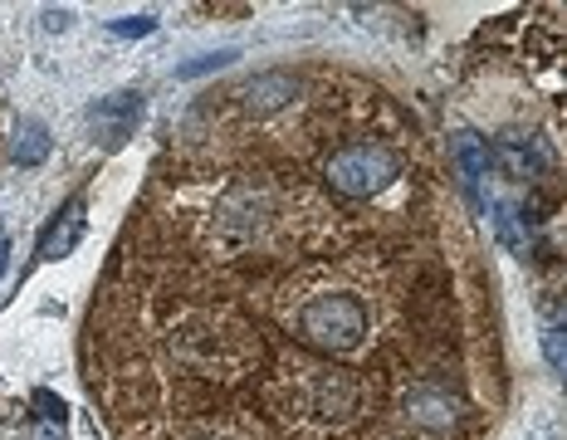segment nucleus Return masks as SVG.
<instances>
[{"mask_svg": "<svg viewBox=\"0 0 567 440\" xmlns=\"http://www.w3.org/2000/svg\"><path fill=\"white\" fill-rule=\"evenodd\" d=\"M279 196L265 182H235L210 201V249L216 255H240L275 225Z\"/></svg>", "mask_w": 567, "mask_h": 440, "instance_id": "f257e3e1", "label": "nucleus"}, {"mask_svg": "<svg viewBox=\"0 0 567 440\" xmlns=\"http://www.w3.org/2000/svg\"><path fill=\"white\" fill-rule=\"evenodd\" d=\"M293 332H299L303 348H318V352H358L362 338H368V308H362L352 294H338V289H323L313 299L299 304L293 314Z\"/></svg>", "mask_w": 567, "mask_h": 440, "instance_id": "f03ea898", "label": "nucleus"}, {"mask_svg": "<svg viewBox=\"0 0 567 440\" xmlns=\"http://www.w3.org/2000/svg\"><path fill=\"white\" fill-rule=\"evenodd\" d=\"M401 176V152L386 142H342L323 157V186L348 201H372Z\"/></svg>", "mask_w": 567, "mask_h": 440, "instance_id": "7ed1b4c3", "label": "nucleus"}, {"mask_svg": "<svg viewBox=\"0 0 567 440\" xmlns=\"http://www.w3.org/2000/svg\"><path fill=\"white\" fill-rule=\"evenodd\" d=\"M172 358L186 362L192 372L230 377V372H240V367H250L255 348H250L245 332H230V328L206 324V318H200V324H186V328L172 332Z\"/></svg>", "mask_w": 567, "mask_h": 440, "instance_id": "20e7f679", "label": "nucleus"}, {"mask_svg": "<svg viewBox=\"0 0 567 440\" xmlns=\"http://www.w3.org/2000/svg\"><path fill=\"white\" fill-rule=\"evenodd\" d=\"M299 411L318 416L323 426H348L358 421L362 401H368V387L362 377H352L348 367H318V372H303L299 377Z\"/></svg>", "mask_w": 567, "mask_h": 440, "instance_id": "39448f33", "label": "nucleus"}, {"mask_svg": "<svg viewBox=\"0 0 567 440\" xmlns=\"http://www.w3.org/2000/svg\"><path fill=\"white\" fill-rule=\"evenodd\" d=\"M401 411H406L411 426H421L431 436H455L465 426V397L455 387H445V377H416L401 391Z\"/></svg>", "mask_w": 567, "mask_h": 440, "instance_id": "423d86ee", "label": "nucleus"}, {"mask_svg": "<svg viewBox=\"0 0 567 440\" xmlns=\"http://www.w3.org/2000/svg\"><path fill=\"white\" fill-rule=\"evenodd\" d=\"M299 93H303L299 74H289V69H265V74L245 79L235 99H240V109L250 117H269V113H284L289 103H299Z\"/></svg>", "mask_w": 567, "mask_h": 440, "instance_id": "0eeeda50", "label": "nucleus"}, {"mask_svg": "<svg viewBox=\"0 0 567 440\" xmlns=\"http://www.w3.org/2000/svg\"><path fill=\"white\" fill-rule=\"evenodd\" d=\"M137 117H142V93L137 89H123V93H113V99H103V103L89 109V123H93V133H99L103 147H117V142L133 133Z\"/></svg>", "mask_w": 567, "mask_h": 440, "instance_id": "6e6552de", "label": "nucleus"}, {"mask_svg": "<svg viewBox=\"0 0 567 440\" xmlns=\"http://www.w3.org/2000/svg\"><path fill=\"white\" fill-rule=\"evenodd\" d=\"M84 196H74V201H64V211L44 225V235H40V249L34 255L44 259V265H54V259H64V255H74V245L84 241V225H89V216H84Z\"/></svg>", "mask_w": 567, "mask_h": 440, "instance_id": "1a4fd4ad", "label": "nucleus"}, {"mask_svg": "<svg viewBox=\"0 0 567 440\" xmlns=\"http://www.w3.org/2000/svg\"><path fill=\"white\" fill-rule=\"evenodd\" d=\"M44 157H50V133H44L40 123H25L16 133V162L20 166H40Z\"/></svg>", "mask_w": 567, "mask_h": 440, "instance_id": "9d476101", "label": "nucleus"}, {"mask_svg": "<svg viewBox=\"0 0 567 440\" xmlns=\"http://www.w3.org/2000/svg\"><path fill=\"white\" fill-rule=\"evenodd\" d=\"M543 358H548L553 372H563V318L558 308H543Z\"/></svg>", "mask_w": 567, "mask_h": 440, "instance_id": "9b49d317", "label": "nucleus"}, {"mask_svg": "<svg viewBox=\"0 0 567 440\" xmlns=\"http://www.w3.org/2000/svg\"><path fill=\"white\" fill-rule=\"evenodd\" d=\"M235 50H216V54H200V59H192V64H182L176 69V79H200V74H216V69H226V64H235Z\"/></svg>", "mask_w": 567, "mask_h": 440, "instance_id": "f8f14e48", "label": "nucleus"}, {"mask_svg": "<svg viewBox=\"0 0 567 440\" xmlns=\"http://www.w3.org/2000/svg\"><path fill=\"white\" fill-rule=\"evenodd\" d=\"M34 407H40V416H44V421L64 426V401H59L54 391H34Z\"/></svg>", "mask_w": 567, "mask_h": 440, "instance_id": "ddd939ff", "label": "nucleus"}, {"mask_svg": "<svg viewBox=\"0 0 567 440\" xmlns=\"http://www.w3.org/2000/svg\"><path fill=\"white\" fill-rule=\"evenodd\" d=\"M152 25H157V20L152 16H127V20H113V34H152Z\"/></svg>", "mask_w": 567, "mask_h": 440, "instance_id": "4468645a", "label": "nucleus"}, {"mask_svg": "<svg viewBox=\"0 0 567 440\" xmlns=\"http://www.w3.org/2000/svg\"><path fill=\"white\" fill-rule=\"evenodd\" d=\"M69 25V10H44V30H64Z\"/></svg>", "mask_w": 567, "mask_h": 440, "instance_id": "2eb2a0df", "label": "nucleus"}, {"mask_svg": "<svg viewBox=\"0 0 567 440\" xmlns=\"http://www.w3.org/2000/svg\"><path fill=\"white\" fill-rule=\"evenodd\" d=\"M6 255H10V241H6V231H0V275H6Z\"/></svg>", "mask_w": 567, "mask_h": 440, "instance_id": "dca6fc26", "label": "nucleus"}, {"mask_svg": "<svg viewBox=\"0 0 567 440\" xmlns=\"http://www.w3.org/2000/svg\"><path fill=\"white\" fill-rule=\"evenodd\" d=\"M200 440H226V436H200Z\"/></svg>", "mask_w": 567, "mask_h": 440, "instance_id": "f3484780", "label": "nucleus"}]
</instances>
